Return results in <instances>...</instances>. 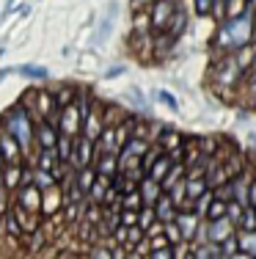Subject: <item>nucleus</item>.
Instances as JSON below:
<instances>
[{"mask_svg": "<svg viewBox=\"0 0 256 259\" xmlns=\"http://www.w3.org/2000/svg\"><path fill=\"white\" fill-rule=\"evenodd\" d=\"M253 36H256V11L251 9V11H245L242 17L223 20L221 25H218L215 47H218V53L229 55V53L242 50V47H251Z\"/></svg>", "mask_w": 256, "mask_h": 259, "instance_id": "1", "label": "nucleus"}, {"mask_svg": "<svg viewBox=\"0 0 256 259\" xmlns=\"http://www.w3.org/2000/svg\"><path fill=\"white\" fill-rule=\"evenodd\" d=\"M3 124L17 141H20L22 152H25V160H30V144H36V119L30 116V110L22 102L14 105V108L3 116Z\"/></svg>", "mask_w": 256, "mask_h": 259, "instance_id": "2", "label": "nucleus"}, {"mask_svg": "<svg viewBox=\"0 0 256 259\" xmlns=\"http://www.w3.org/2000/svg\"><path fill=\"white\" fill-rule=\"evenodd\" d=\"M91 105H94V102H91L88 97H77L72 105H64V108H61V116H58L61 135L80 138V135H83V124H85V116H88Z\"/></svg>", "mask_w": 256, "mask_h": 259, "instance_id": "3", "label": "nucleus"}, {"mask_svg": "<svg viewBox=\"0 0 256 259\" xmlns=\"http://www.w3.org/2000/svg\"><path fill=\"white\" fill-rule=\"evenodd\" d=\"M242 75H245V69L237 64L234 53L223 55L221 61H215V64H212V85H215V89H226V85L231 89V85L240 83Z\"/></svg>", "mask_w": 256, "mask_h": 259, "instance_id": "4", "label": "nucleus"}, {"mask_svg": "<svg viewBox=\"0 0 256 259\" xmlns=\"http://www.w3.org/2000/svg\"><path fill=\"white\" fill-rule=\"evenodd\" d=\"M176 0H155L149 6V17H151V30L155 33H166L171 20L176 17Z\"/></svg>", "mask_w": 256, "mask_h": 259, "instance_id": "5", "label": "nucleus"}, {"mask_svg": "<svg viewBox=\"0 0 256 259\" xmlns=\"http://www.w3.org/2000/svg\"><path fill=\"white\" fill-rule=\"evenodd\" d=\"M108 130V121H105V108H99V105H91V110H88V116H85V124H83V135L88 141H99L102 138V133Z\"/></svg>", "mask_w": 256, "mask_h": 259, "instance_id": "6", "label": "nucleus"}, {"mask_svg": "<svg viewBox=\"0 0 256 259\" xmlns=\"http://www.w3.org/2000/svg\"><path fill=\"white\" fill-rule=\"evenodd\" d=\"M99 157V152H96V144L94 141H88L85 135L77 138V146H75V157H72V168H88V165H94V160Z\"/></svg>", "mask_w": 256, "mask_h": 259, "instance_id": "7", "label": "nucleus"}, {"mask_svg": "<svg viewBox=\"0 0 256 259\" xmlns=\"http://www.w3.org/2000/svg\"><path fill=\"white\" fill-rule=\"evenodd\" d=\"M0 152H3L6 165H22V160H25V152H22L20 141H17L9 130L0 133Z\"/></svg>", "mask_w": 256, "mask_h": 259, "instance_id": "8", "label": "nucleus"}, {"mask_svg": "<svg viewBox=\"0 0 256 259\" xmlns=\"http://www.w3.org/2000/svg\"><path fill=\"white\" fill-rule=\"evenodd\" d=\"M237 224L229 218H218V221H207V240L210 243H223V240H229L231 234H237Z\"/></svg>", "mask_w": 256, "mask_h": 259, "instance_id": "9", "label": "nucleus"}, {"mask_svg": "<svg viewBox=\"0 0 256 259\" xmlns=\"http://www.w3.org/2000/svg\"><path fill=\"white\" fill-rule=\"evenodd\" d=\"M61 130L53 121H36V146L39 149H58Z\"/></svg>", "mask_w": 256, "mask_h": 259, "instance_id": "10", "label": "nucleus"}, {"mask_svg": "<svg viewBox=\"0 0 256 259\" xmlns=\"http://www.w3.org/2000/svg\"><path fill=\"white\" fill-rule=\"evenodd\" d=\"M14 204L25 207L28 212H41V190L36 188V185H22V188H17V196H14Z\"/></svg>", "mask_w": 256, "mask_h": 259, "instance_id": "11", "label": "nucleus"}, {"mask_svg": "<svg viewBox=\"0 0 256 259\" xmlns=\"http://www.w3.org/2000/svg\"><path fill=\"white\" fill-rule=\"evenodd\" d=\"M176 224H179V229H182V237H185L187 243H196V237H198V229H201V224H204V218H201L198 212H193V209H187V212H179V218H176Z\"/></svg>", "mask_w": 256, "mask_h": 259, "instance_id": "12", "label": "nucleus"}, {"mask_svg": "<svg viewBox=\"0 0 256 259\" xmlns=\"http://www.w3.org/2000/svg\"><path fill=\"white\" fill-rule=\"evenodd\" d=\"M113 240H116L119 245H127V248L135 251L138 245L146 240V232L141 229V226H119V229L113 232Z\"/></svg>", "mask_w": 256, "mask_h": 259, "instance_id": "13", "label": "nucleus"}, {"mask_svg": "<svg viewBox=\"0 0 256 259\" xmlns=\"http://www.w3.org/2000/svg\"><path fill=\"white\" fill-rule=\"evenodd\" d=\"M61 157H58V149H39L36 152V160H33V168H41V171H47V174H56L58 177V171H61Z\"/></svg>", "mask_w": 256, "mask_h": 259, "instance_id": "14", "label": "nucleus"}, {"mask_svg": "<svg viewBox=\"0 0 256 259\" xmlns=\"http://www.w3.org/2000/svg\"><path fill=\"white\" fill-rule=\"evenodd\" d=\"M64 190H61V185H56V188L50 190H41V212L44 215H56L61 212V207H64Z\"/></svg>", "mask_w": 256, "mask_h": 259, "instance_id": "15", "label": "nucleus"}, {"mask_svg": "<svg viewBox=\"0 0 256 259\" xmlns=\"http://www.w3.org/2000/svg\"><path fill=\"white\" fill-rule=\"evenodd\" d=\"M11 215L17 218V224L22 226V232H25V234H33V232H39V215H36V212H28L25 207L14 204V207H11Z\"/></svg>", "mask_w": 256, "mask_h": 259, "instance_id": "16", "label": "nucleus"}, {"mask_svg": "<svg viewBox=\"0 0 256 259\" xmlns=\"http://www.w3.org/2000/svg\"><path fill=\"white\" fill-rule=\"evenodd\" d=\"M155 212H157V218H160V224H174V221L179 218V207L174 204V199H171L168 193H163V199L155 204Z\"/></svg>", "mask_w": 256, "mask_h": 259, "instance_id": "17", "label": "nucleus"}, {"mask_svg": "<svg viewBox=\"0 0 256 259\" xmlns=\"http://www.w3.org/2000/svg\"><path fill=\"white\" fill-rule=\"evenodd\" d=\"M138 188H141V196H143L146 207H155L157 201L163 199V193H166V190H163V185L157 182V180H151V177H146V180L138 185Z\"/></svg>", "mask_w": 256, "mask_h": 259, "instance_id": "18", "label": "nucleus"}, {"mask_svg": "<svg viewBox=\"0 0 256 259\" xmlns=\"http://www.w3.org/2000/svg\"><path fill=\"white\" fill-rule=\"evenodd\" d=\"M94 168H96V174H102V177H119L121 174V165H119V155H99L94 160Z\"/></svg>", "mask_w": 256, "mask_h": 259, "instance_id": "19", "label": "nucleus"}, {"mask_svg": "<svg viewBox=\"0 0 256 259\" xmlns=\"http://www.w3.org/2000/svg\"><path fill=\"white\" fill-rule=\"evenodd\" d=\"M3 188L6 190H17L22 188V177H25V168L22 165H3Z\"/></svg>", "mask_w": 256, "mask_h": 259, "instance_id": "20", "label": "nucleus"}, {"mask_svg": "<svg viewBox=\"0 0 256 259\" xmlns=\"http://www.w3.org/2000/svg\"><path fill=\"white\" fill-rule=\"evenodd\" d=\"M151 149V144L146 138H141V135H132L130 141L124 144V149H121V155H127V157H141L143 160V155Z\"/></svg>", "mask_w": 256, "mask_h": 259, "instance_id": "21", "label": "nucleus"}, {"mask_svg": "<svg viewBox=\"0 0 256 259\" xmlns=\"http://www.w3.org/2000/svg\"><path fill=\"white\" fill-rule=\"evenodd\" d=\"M185 177H187V165L185 163H174V168H171L168 177L163 180V190H166V193H168V190H174L176 185L185 180Z\"/></svg>", "mask_w": 256, "mask_h": 259, "instance_id": "22", "label": "nucleus"}, {"mask_svg": "<svg viewBox=\"0 0 256 259\" xmlns=\"http://www.w3.org/2000/svg\"><path fill=\"white\" fill-rule=\"evenodd\" d=\"M75 146H77V138H69V135H61L58 141V157L64 165H72V157H75Z\"/></svg>", "mask_w": 256, "mask_h": 259, "instance_id": "23", "label": "nucleus"}, {"mask_svg": "<svg viewBox=\"0 0 256 259\" xmlns=\"http://www.w3.org/2000/svg\"><path fill=\"white\" fill-rule=\"evenodd\" d=\"M174 163H176V160H171L168 155H163L160 160H157V163L155 165H151V171H149V177H151V180H157V182H160L163 185V180H166V177H168V171L171 168H174Z\"/></svg>", "mask_w": 256, "mask_h": 259, "instance_id": "24", "label": "nucleus"}, {"mask_svg": "<svg viewBox=\"0 0 256 259\" xmlns=\"http://www.w3.org/2000/svg\"><path fill=\"white\" fill-rule=\"evenodd\" d=\"M96 177H99V174H96L94 165H88V168H80V171H77V185H80V188L85 190V199H88V190L94 188Z\"/></svg>", "mask_w": 256, "mask_h": 259, "instance_id": "25", "label": "nucleus"}, {"mask_svg": "<svg viewBox=\"0 0 256 259\" xmlns=\"http://www.w3.org/2000/svg\"><path fill=\"white\" fill-rule=\"evenodd\" d=\"M143 207H146V201L141 196V188H135V190L121 196V209H143Z\"/></svg>", "mask_w": 256, "mask_h": 259, "instance_id": "26", "label": "nucleus"}, {"mask_svg": "<svg viewBox=\"0 0 256 259\" xmlns=\"http://www.w3.org/2000/svg\"><path fill=\"white\" fill-rule=\"evenodd\" d=\"M212 201H215V190H207V193L204 196H198V199L196 201H193V212H198L201 215V218H204L207 221V212H210V207H212Z\"/></svg>", "mask_w": 256, "mask_h": 259, "instance_id": "27", "label": "nucleus"}, {"mask_svg": "<svg viewBox=\"0 0 256 259\" xmlns=\"http://www.w3.org/2000/svg\"><path fill=\"white\" fill-rule=\"evenodd\" d=\"M185 30H187V14H185V11H176V17L171 20V25H168L166 33H171L174 39H179Z\"/></svg>", "mask_w": 256, "mask_h": 259, "instance_id": "28", "label": "nucleus"}, {"mask_svg": "<svg viewBox=\"0 0 256 259\" xmlns=\"http://www.w3.org/2000/svg\"><path fill=\"white\" fill-rule=\"evenodd\" d=\"M0 226H3V232L11 234V237H22V234H25V232H22V226L17 224V218L11 215V209L3 215V224H0Z\"/></svg>", "mask_w": 256, "mask_h": 259, "instance_id": "29", "label": "nucleus"}, {"mask_svg": "<svg viewBox=\"0 0 256 259\" xmlns=\"http://www.w3.org/2000/svg\"><path fill=\"white\" fill-rule=\"evenodd\" d=\"M207 190H210V182L207 180H187V196H190V201H196Z\"/></svg>", "mask_w": 256, "mask_h": 259, "instance_id": "30", "label": "nucleus"}, {"mask_svg": "<svg viewBox=\"0 0 256 259\" xmlns=\"http://www.w3.org/2000/svg\"><path fill=\"white\" fill-rule=\"evenodd\" d=\"M226 215H229V201H221V199L215 196L210 212H207V221H218V218H226Z\"/></svg>", "mask_w": 256, "mask_h": 259, "instance_id": "31", "label": "nucleus"}, {"mask_svg": "<svg viewBox=\"0 0 256 259\" xmlns=\"http://www.w3.org/2000/svg\"><path fill=\"white\" fill-rule=\"evenodd\" d=\"M17 72H20L22 77H28V80H44V77H47V69H41V66H33V64L20 66Z\"/></svg>", "mask_w": 256, "mask_h": 259, "instance_id": "32", "label": "nucleus"}, {"mask_svg": "<svg viewBox=\"0 0 256 259\" xmlns=\"http://www.w3.org/2000/svg\"><path fill=\"white\" fill-rule=\"evenodd\" d=\"M157 221H160V218H157L155 207H143V209H141V229H143V232H149L151 226L157 224Z\"/></svg>", "mask_w": 256, "mask_h": 259, "instance_id": "33", "label": "nucleus"}, {"mask_svg": "<svg viewBox=\"0 0 256 259\" xmlns=\"http://www.w3.org/2000/svg\"><path fill=\"white\" fill-rule=\"evenodd\" d=\"M121 226H141V209H121Z\"/></svg>", "mask_w": 256, "mask_h": 259, "instance_id": "34", "label": "nucleus"}, {"mask_svg": "<svg viewBox=\"0 0 256 259\" xmlns=\"http://www.w3.org/2000/svg\"><path fill=\"white\" fill-rule=\"evenodd\" d=\"M166 237H168V243L171 245H179V243H185V237H182V229H179V224H166Z\"/></svg>", "mask_w": 256, "mask_h": 259, "instance_id": "35", "label": "nucleus"}, {"mask_svg": "<svg viewBox=\"0 0 256 259\" xmlns=\"http://www.w3.org/2000/svg\"><path fill=\"white\" fill-rule=\"evenodd\" d=\"M245 204H240V201H229V218L237 224V229H240V224H242V215H245Z\"/></svg>", "mask_w": 256, "mask_h": 259, "instance_id": "36", "label": "nucleus"}, {"mask_svg": "<svg viewBox=\"0 0 256 259\" xmlns=\"http://www.w3.org/2000/svg\"><path fill=\"white\" fill-rule=\"evenodd\" d=\"M240 232H256V207H248L245 215H242Z\"/></svg>", "mask_w": 256, "mask_h": 259, "instance_id": "37", "label": "nucleus"}, {"mask_svg": "<svg viewBox=\"0 0 256 259\" xmlns=\"http://www.w3.org/2000/svg\"><path fill=\"white\" fill-rule=\"evenodd\" d=\"M157 100L166 105L168 110H179V102H176V97L171 94V91H166V89H157Z\"/></svg>", "mask_w": 256, "mask_h": 259, "instance_id": "38", "label": "nucleus"}, {"mask_svg": "<svg viewBox=\"0 0 256 259\" xmlns=\"http://www.w3.org/2000/svg\"><path fill=\"white\" fill-rule=\"evenodd\" d=\"M221 248H223V254H226V256H234L237 251H240V237L231 234L229 240H223V243H221Z\"/></svg>", "mask_w": 256, "mask_h": 259, "instance_id": "39", "label": "nucleus"}, {"mask_svg": "<svg viewBox=\"0 0 256 259\" xmlns=\"http://www.w3.org/2000/svg\"><path fill=\"white\" fill-rule=\"evenodd\" d=\"M193 6H196L198 17H210L212 9H215V0H193Z\"/></svg>", "mask_w": 256, "mask_h": 259, "instance_id": "40", "label": "nucleus"}, {"mask_svg": "<svg viewBox=\"0 0 256 259\" xmlns=\"http://www.w3.org/2000/svg\"><path fill=\"white\" fill-rule=\"evenodd\" d=\"M111 25H113V9H111V14L102 20V28L96 30V41H105V36H108V30H111Z\"/></svg>", "mask_w": 256, "mask_h": 259, "instance_id": "41", "label": "nucleus"}, {"mask_svg": "<svg viewBox=\"0 0 256 259\" xmlns=\"http://www.w3.org/2000/svg\"><path fill=\"white\" fill-rule=\"evenodd\" d=\"M88 259H116V256H113L111 248H105V245H96V248L88 254Z\"/></svg>", "mask_w": 256, "mask_h": 259, "instance_id": "42", "label": "nucleus"}, {"mask_svg": "<svg viewBox=\"0 0 256 259\" xmlns=\"http://www.w3.org/2000/svg\"><path fill=\"white\" fill-rule=\"evenodd\" d=\"M146 259H176L174 256V245H168V248H160V251H151Z\"/></svg>", "mask_w": 256, "mask_h": 259, "instance_id": "43", "label": "nucleus"}, {"mask_svg": "<svg viewBox=\"0 0 256 259\" xmlns=\"http://www.w3.org/2000/svg\"><path fill=\"white\" fill-rule=\"evenodd\" d=\"M41 245H44V237H41V232H33V245H30V251H39Z\"/></svg>", "mask_w": 256, "mask_h": 259, "instance_id": "44", "label": "nucleus"}, {"mask_svg": "<svg viewBox=\"0 0 256 259\" xmlns=\"http://www.w3.org/2000/svg\"><path fill=\"white\" fill-rule=\"evenodd\" d=\"M248 201H251V207H256V177L251 180V190H248Z\"/></svg>", "mask_w": 256, "mask_h": 259, "instance_id": "45", "label": "nucleus"}, {"mask_svg": "<svg viewBox=\"0 0 256 259\" xmlns=\"http://www.w3.org/2000/svg\"><path fill=\"white\" fill-rule=\"evenodd\" d=\"M229 259H253L251 254H245V251H237V254L234 256H229Z\"/></svg>", "mask_w": 256, "mask_h": 259, "instance_id": "46", "label": "nucleus"}, {"mask_svg": "<svg viewBox=\"0 0 256 259\" xmlns=\"http://www.w3.org/2000/svg\"><path fill=\"white\" fill-rule=\"evenodd\" d=\"M248 6H251V9L256 11V0H248Z\"/></svg>", "mask_w": 256, "mask_h": 259, "instance_id": "47", "label": "nucleus"}, {"mask_svg": "<svg viewBox=\"0 0 256 259\" xmlns=\"http://www.w3.org/2000/svg\"><path fill=\"white\" fill-rule=\"evenodd\" d=\"M3 165H6V160H3V152H0V168H3Z\"/></svg>", "mask_w": 256, "mask_h": 259, "instance_id": "48", "label": "nucleus"}, {"mask_svg": "<svg viewBox=\"0 0 256 259\" xmlns=\"http://www.w3.org/2000/svg\"><path fill=\"white\" fill-rule=\"evenodd\" d=\"M9 72H11V69H3V72H0V77H6V75H9Z\"/></svg>", "mask_w": 256, "mask_h": 259, "instance_id": "49", "label": "nucleus"}, {"mask_svg": "<svg viewBox=\"0 0 256 259\" xmlns=\"http://www.w3.org/2000/svg\"><path fill=\"white\" fill-rule=\"evenodd\" d=\"M0 171H3V168H0ZM0 188H3V174H0Z\"/></svg>", "mask_w": 256, "mask_h": 259, "instance_id": "50", "label": "nucleus"}, {"mask_svg": "<svg viewBox=\"0 0 256 259\" xmlns=\"http://www.w3.org/2000/svg\"><path fill=\"white\" fill-rule=\"evenodd\" d=\"M187 259H196V256H193V254H190V256H187Z\"/></svg>", "mask_w": 256, "mask_h": 259, "instance_id": "51", "label": "nucleus"}, {"mask_svg": "<svg viewBox=\"0 0 256 259\" xmlns=\"http://www.w3.org/2000/svg\"><path fill=\"white\" fill-rule=\"evenodd\" d=\"M9 3H14V0H9Z\"/></svg>", "mask_w": 256, "mask_h": 259, "instance_id": "52", "label": "nucleus"}, {"mask_svg": "<svg viewBox=\"0 0 256 259\" xmlns=\"http://www.w3.org/2000/svg\"><path fill=\"white\" fill-rule=\"evenodd\" d=\"M176 3H179V0H176Z\"/></svg>", "mask_w": 256, "mask_h": 259, "instance_id": "53", "label": "nucleus"}]
</instances>
